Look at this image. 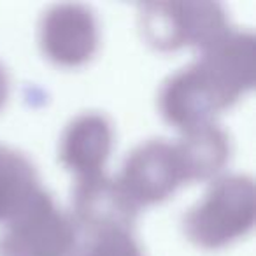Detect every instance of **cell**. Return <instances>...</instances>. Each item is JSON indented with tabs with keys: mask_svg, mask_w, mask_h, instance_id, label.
I'll use <instances>...</instances> for the list:
<instances>
[{
	"mask_svg": "<svg viewBox=\"0 0 256 256\" xmlns=\"http://www.w3.org/2000/svg\"><path fill=\"white\" fill-rule=\"evenodd\" d=\"M79 256H142L139 246L136 244L128 232L114 230L93 234V238L88 242Z\"/></svg>",
	"mask_w": 256,
	"mask_h": 256,
	"instance_id": "cell-11",
	"label": "cell"
},
{
	"mask_svg": "<svg viewBox=\"0 0 256 256\" xmlns=\"http://www.w3.org/2000/svg\"><path fill=\"white\" fill-rule=\"evenodd\" d=\"M0 256H6V252H4V249H2V244H0Z\"/></svg>",
	"mask_w": 256,
	"mask_h": 256,
	"instance_id": "cell-13",
	"label": "cell"
},
{
	"mask_svg": "<svg viewBox=\"0 0 256 256\" xmlns=\"http://www.w3.org/2000/svg\"><path fill=\"white\" fill-rule=\"evenodd\" d=\"M2 249L6 256H68L76 246L70 220L42 192L11 220Z\"/></svg>",
	"mask_w": 256,
	"mask_h": 256,
	"instance_id": "cell-2",
	"label": "cell"
},
{
	"mask_svg": "<svg viewBox=\"0 0 256 256\" xmlns=\"http://www.w3.org/2000/svg\"><path fill=\"white\" fill-rule=\"evenodd\" d=\"M40 44L56 64H82L96 46L95 18L82 6H54L40 22Z\"/></svg>",
	"mask_w": 256,
	"mask_h": 256,
	"instance_id": "cell-6",
	"label": "cell"
},
{
	"mask_svg": "<svg viewBox=\"0 0 256 256\" xmlns=\"http://www.w3.org/2000/svg\"><path fill=\"white\" fill-rule=\"evenodd\" d=\"M37 192V178L28 160L0 150V220H12Z\"/></svg>",
	"mask_w": 256,
	"mask_h": 256,
	"instance_id": "cell-10",
	"label": "cell"
},
{
	"mask_svg": "<svg viewBox=\"0 0 256 256\" xmlns=\"http://www.w3.org/2000/svg\"><path fill=\"white\" fill-rule=\"evenodd\" d=\"M142 26L148 39L164 50L184 44L207 48L226 32L223 11L209 2L148 4L142 11Z\"/></svg>",
	"mask_w": 256,
	"mask_h": 256,
	"instance_id": "cell-3",
	"label": "cell"
},
{
	"mask_svg": "<svg viewBox=\"0 0 256 256\" xmlns=\"http://www.w3.org/2000/svg\"><path fill=\"white\" fill-rule=\"evenodd\" d=\"M110 124L100 114L86 112L67 126L62 139V160L81 176L100 172L110 151Z\"/></svg>",
	"mask_w": 256,
	"mask_h": 256,
	"instance_id": "cell-8",
	"label": "cell"
},
{
	"mask_svg": "<svg viewBox=\"0 0 256 256\" xmlns=\"http://www.w3.org/2000/svg\"><path fill=\"white\" fill-rule=\"evenodd\" d=\"M182 181L204 179L220 170L226 160V137L214 124L206 123L186 130L184 139L174 144Z\"/></svg>",
	"mask_w": 256,
	"mask_h": 256,
	"instance_id": "cell-9",
	"label": "cell"
},
{
	"mask_svg": "<svg viewBox=\"0 0 256 256\" xmlns=\"http://www.w3.org/2000/svg\"><path fill=\"white\" fill-rule=\"evenodd\" d=\"M254 220V190L251 179L232 176L218 181L188 212L184 230L204 248H221L244 235Z\"/></svg>",
	"mask_w": 256,
	"mask_h": 256,
	"instance_id": "cell-1",
	"label": "cell"
},
{
	"mask_svg": "<svg viewBox=\"0 0 256 256\" xmlns=\"http://www.w3.org/2000/svg\"><path fill=\"white\" fill-rule=\"evenodd\" d=\"M232 102L202 62L172 76L160 93L164 116L184 130L209 123L210 114Z\"/></svg>",
	"mask_w": 256,
	"mask_h": 256,
	"instance_id": "cell-4",
	"label": "cell"
},
{
	"mask_svg": "<svg viewBox=\"0 0 256 256\" xmlns=\"http://www.w3.org/2000/svg\"><path fill=\"white\" fill-rule=\"evenodd\" d=\"M181 181L174 144L150 140L126 158L118 182L136 204H153L170 195Z\"/></svg>",
	"mask_w": 256,
	"mask_h": 256,
	"instance_id": "cell-5",
	"label": "cell"
},
{
	"mask_svg": "<svg viewBox=\"0 0 256 256\" xmlns=\"http://www.w3.org/2000/svg\"><path fill=\"white\" fill-rule=\"evenodd\" d=\"M74 206L78 220L93 234L128 232L137 212L134 202L118 181L104 178L100 172L81 176L76 186Z\"/></svg>",
	"mask_w": 256,
	"mask_h": 256,
	"instance_id": "cell-7",
	"label": "cell"
},
{
	"mask_svg": "<svg viewBox=\"0 0 256 256\" xmlns=\"http://www.w3.org/2000/svg\"><path fill=\"white\" fill-rule=\"evenodd\" d=\"M6 92H8V79H6V72L4 68L0 67V106L6 98Z\"/></svg>",
	"mask_w": 256,
	"mask_h": 256,
	"instance_id": "cell-12",
	"label": "cell"
}]
</instances>
